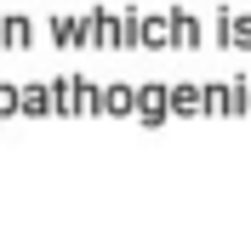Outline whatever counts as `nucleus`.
I'll return each mask as SVG.
<instances>
[{"mask_svg": "<svg viewBox=\"0 0 251 245\" xmlns=\"http://www.w3.org/2000/svg\"><path fill=\"white\" fill-rule=\"evenodd\" d=\"M23 114H46V92L40 86H23Z\"/></svg>", "mask_w": 251, "mask_h": 245, "instance_id": "20e7f679", "label": "nucleus"}, {"mask_svg": "<svg viewBox=\"0 0 251 245\" xmlns=\"http://www.w3.org/2000/svg\"><path fill=\"white\" fill-rule=\"evenodd\" d=\"M0 29H12V34H6L12 46H34V29H29V17H6Z\"/></svg>", "mask_w": 251, "mask_h": 245, "instance_id": "7ed1b4c3", "label": "nucleus"}, {"mask_svg": "<svg viewBox=\"0 0 251 245\" xmlns=\"http://www.w3.org/2000/svg\"><path fill=\"white\" fill-rule=\"evenodd\" d=\"M131 108H137L143 125H166L172 120V92H166V80H149L143 92H131Z\"/></svg>", "mask_w": 251, "mask_h": 245, "instance_id": "f257e3e1", "label": "nucleus"}, {"mask_svg": "<svg viewBox=\"0 0 251 245\" xmlns=\"http://www.w3.org/2000/svg\"><path fill=\"white\" fill-rule=\"evenodd\" d=\"M12 114H17V92H12V86H0V120H12Z\"/></svg>", "mask_w": 251, "mask_h": 245, "instance_id": "39448f33", "label": "nucleus"}, {"mask_svg": "<svg viewBox=\"0 0 251 245\" xmlns=\"http://www.w3.org/2000/svg\"><path fill=\"white\" fill-rule=\"evenodd\" d=\"M0 46H6V29H0Z\"/></svg>", "mask_w": 251, "mask_h": 245, "instance_id": "423d86ee", "label": "nucleus"}, {"mask_svg": "<svg viewBox=\"0 0 251 245\" xmlns=\"http://www.w3.org/2000/svg\"><path fill=\"white\" fill-rule=\"evenodd\" d=\"M217 46H240V51H246V46H251V17L217 12Z\"/></svg>", "mask_w": 251, "mask_h": 245, "instance_id": "f03ea898", "label": "nucleus"}]
</instances>
